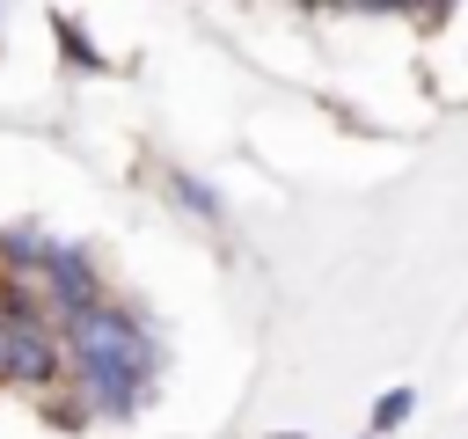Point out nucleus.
Listing matches in <instances>:
<instances>
[{
  "mask_svg": "<svg viewBox=\"0 0 468 439\" xmlns=\"http://www.w3.org/2000/svg\"><path fill=\"white\" fill-rule=\"evenodd\" d=\"M37 300H44V315L66 329L73 315H88L95 300H102V285H95V256L88 249H73V241H58V256H51V271L37 278Z\"/></svg>",
  "mask_w": 468,
  "mask_h": 439,
  "instance_id": "f03ea898",
  "label": "nucleus"
},
{
  "mask_svg": "<svg viewBox=\"0 0 468 439\" xmlns=\"http://www.w3.org/2000/svg\"><path fill=\"white\" fill-rule=\"evenodd\" d=\"M168 190H176V205H190L197 220H219V198H212L205 183H190V176H168Z\"/></svg>",
  "mask_w": 468,
  "mask_h": 439,
  "instance_id": "39448f33",
  "label": "nucleus"
},
{
  "mask_svg": "<svg viewBox=\"0 0 468 439\" xmlns=\"http://www.w3.org/2000/svg\"><path fill=\"white\" fill-rule=\"evenodd\" d=\"M51 256H58V241H51L37 220H15V227H0V285H15V293H37V278L51 271Z\"/></svg>",
  "mask_w": 468,
  "mask_h": 439,
  "instance_id": "7ed1b4c3",
  "label": "nucleus"
},
{
  "mask_svg": "<svg viewBox=\"0 0 468 439\" xmlns=\"http://www.w3.org/2000/svg\"><path fill=\"white\" fill-rule=\"evenodd\" d=\"M410 410H417V395H410V388H388V395L373 402V432H395Z\"/></svg>",
  "mask_w": 468,
  "mask_h": 439,
  "instance_id": "423d86ee",
  "label": "nucleus"
},
{
  "mask_svg": "<svg viewBox=\"0 0 468 439\" xmlns=\"http://www.w3.org/2000/svg\"><path fill=\"white\" fill-rule=\"evenodd\" d=\"M7 329H15V300H7V285H0V380H7Z\"/></svg>",
  "mask_w": 468,
  "mask_h": 439,
  "instance_id": "0eeeda50",
  "label": "nucleus"
},
{
  "mask_svg": "<svg viewBox=\"0 0 468 439\" xmlns=\"http://www.w3.org/2000/svg\"><path fill=\"white\" fill-rule=\"evenodd\" d=\"M66 373L80 380L95 417H132L154 388V337L139 329V315L95 300L88 315L66 322Z\"/></svg>",
  "mask_w": 468,
  "mask_h": 439,
  "instance_id": "f257e3e1",
  "label": "nucleus"
},
{
  "mask_svg": "<svg viewBox=\"0 0 468 439\" xmlns=\"http://www.w3.org/2000/svg\"><path fill=\"white\" fill-rule=\"evenodd\" d=\"M51 29H58V44H66V59H73V66H88V73L102 66V59H95V44L73 29V15H51Z\"/></svg>",
  "mask_w": 468,
  "mask_h": 439,
  "instance_id": "20e7f679",
  "label": "nucleus"
}]
</instances>
